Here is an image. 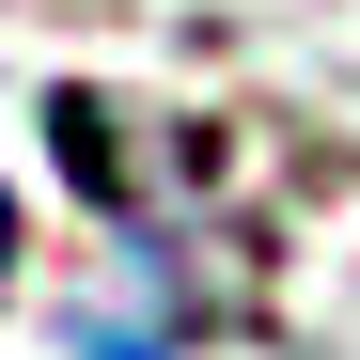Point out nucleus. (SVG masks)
<instances>
[{"instance_id":"nucleus-1","label":"nucleus","mask_w":360,"mask_h":360,"mask_svg":"<svg viewBox=\"0 0 360 360\" xmlns=\"http://www.w3.org/2000/svg\"><path fill=\"white\" fill-rule=\"evenodd\" d=\"M0 266H16V204H0Z\"/></svg>"}]
</instances>
